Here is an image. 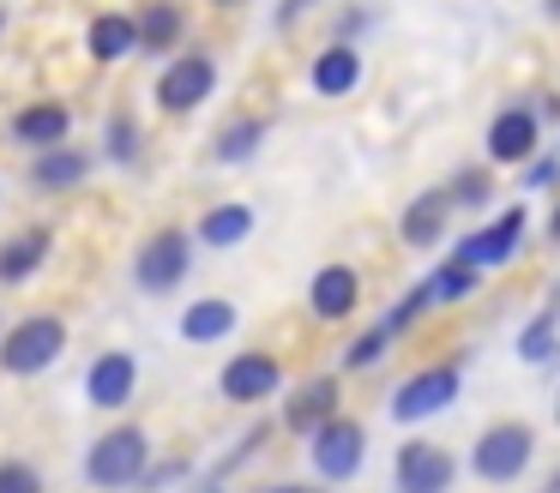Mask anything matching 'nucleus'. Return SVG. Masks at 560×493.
I'll use <instances>...</instances> for the list:
<instances>
[{
  "label": "nucleus",
  "mask_w": 560,
  "mask_h": 493,
  "mask_svg": "<svg viewBox=\"0 0 560 493\" xmlns=\"http://www.w3.org/2000/svg\"><path fill=\"white\" fill-rule=\"evenodd\" d=\"M145 469H151V439L139 427H109L85 451V476H91V488H103V493L139 488V481H145Z\"/></svg>",
  "instance_id": "f257e3e1"
},
{
  "label": "nucleus",
  "mask_w": 560,
  "mask_h": 493,
  "mask_svg": "<svg viewBox=\"0 0 560 493\" xmlns=\"http://www.w3.org/2000/svg\"><path fill=\"white\" fill-rule=\"evenodd\" d=\"M61 355H67V325L49 319V313H37V319H19L13 331L0 337V367L19 373V379H31V373H49Z\"/></svg>",
  "instance_id": "f03ea898"
},
{
  "label": "nucleus",
  "mask_w": 560,
  "mask_h": 493,
  "mask_svg": "<svg viewBox=\"0 0 560 493\" xmlns=\"http://www.w3.org/2000/svg\"><path fill=\"white\" fill-rule=\"evenodd\" d=\"M530 451H536V433L524 421H494V427L476 439V476L482 481H518L530 469Z\"/></svg>",
  "instance_id": "7ed1b4c3"
},
{
  "label": "nucleus",
  "mask_w": 560,
  "mask_h": 493,
  "mask_svg": "<svg viewBox=\"0 0 560 493\" xmlns=\"http://www.w3.org/2000/svg\"><path fill=\"white\" fill-rule=\"evenodd\" d=\"M524 223H530V216H524L518 204H506V211H500L494 223H482L476 235H464L458 247H452V259H458V265H470V271H494V265L518 259Z\"/></svg>",
  "instance_id": "20e7f679"
},
{
  "label": "nucleus",
  "mask_w": 560,
  "mask_h": 493,
  "mask_svg": "<svg viewBox=\"0 0 560 493\" xmlns=\"http://www.w3.org/2000/svg\"><path fill=\"white\" fill-rule=\"evenodd\" d=\"M458 391H464L458 367H422V373H410V379L392 391V415L398 421H428V415H440L446 403H458Z\"/></svg>",
  "instance_id": "39448f33"
},
{
  "label": "nucleus",
  "mask_w": 560,
  "mask_h": 493,
  "mask_svg": "<svg viewBox=\"0 0 560 493\" xmlns=\"http://www.w3.org/2000/svg\"><path fill=\"white\" fill-rule=\"evenodd\" d=\"M452 476H458V463H452L446 445H434V439H404L398 445V463H392L398 493H446Z\"/></svg>",
  "instance_id": "423d86ee"
},
{
  "label": "nucleus",
  "mask_w": 560,
  "mask_h": 493,
  "mask_svg": "<svg viewBox=\"0 0 560 493\" xmlns=\"http://www.w3.org/2000/svg\"><path fill=\"white\" fill-rule=\"evenodd\" d=\"M314 469L326 481H350L355 469H362V457H368V433H362V421H350V415H338V421H326V427L314 433Z\"/></svg>",
  "instance_id": "0eeeda50"
},
{
  "label": "nucleus",
  "mask_w": 560,
  "mask_h": 493,
  "mask_svg": "<svg viewBox=\"0 0 560 493\" xmlns=\"http://www.w3.org/2000/svg\"><path fill=\"white\" fill-rule=\"evenodd\" d=\"M187 253H194V247H187L182 228H158V235L139 247V265H133L139 289H151V295H170V289L187 277V265H194Z\"/></svg>",
  "instance_id": "6e6552de"
},
{
  "label": "nucleus",
  "mask_w": 560,
  "mask_h": 493,
  "mask_svg": "<svg viewBox=\"0 0 560 493\" xmlns=\"http://www.w3.org/2000/svg\"><path fill=\"white\" fill-rule=\"evenodd\" d=\"M211 84H218L211 55H182L175 67H163V79H158V108L163 115H187V108H199L211 96Z\"/></svg>",
  "instance_id": "1a4fd4ad"
},
{
  "label": "nucleus",
  "mask_w": 560,
  "mask_h": 493,
  "mask_svg": "<svg viewBox=\"0 0 560 493\" xmlns=\"http://www.w3.org/2000/svg\"><path fill=\"white\" fill-rule=\"evenodd\" d=\"M278 385H283L278 355H259V349L230 355V367H223V397H230V403H266Z\"/></svg>",
  "instance_id": "9d476101"
},
{
  "label": "nucleus",
  "mask_w": 560,
  "mask_h": 493,
  "mask_svg": "<svg viewBox=\"0 0 560 493\" xmlns=\"http://www.w3.org/2000/svg\"><path fill=\"white\" fill-rule=\"evenodd\" d=\"M139 385V367L127 349H109V355H97V367L85 373V403L91 409H121L127 397H133Z\"/></svg>",
  "instance_id": "9b49d317"
},
{
  "label": "nucleus",
  "mask_w": 560,
  "mask_h": 493,
  "mask_svg": "<svg viewBox=\"0 0 560 493\" xmlns=\"http://www.w3.org/2000/svg\"><path fill=\"white\" fill-rule=\"evenodd\" d=\"M355 301H362V277H355L350 265H326V271L314 277V289H307V307H314L319 319H350Z\"/></svg>",
  "instance_id": "f8f14e48"
},
{
  "label": "nucleus",
  "mask_w": 560,
  "mask_h": 493,
  "mask_svg": "<svg viewBox=\"0 0 560 493\" xmlns=\"http://www.w3.org/2000/svg\"><path fill=\"white\" fill-rule=\"evenodd\" d=\"M283 421H290L295 433H319L326 421H338V379H331V373H319V379H307L302 391L290 397V409H283Z\"/></svg>",
  "instance_id": "ddd939ff"
},
{
  "label": "nucleus",
  "mask_w": 560,
  "mask_h": 493,
  "mask_svg": "<svg viewBox=\"0 0 560 493\" xmlns=\"http://www.w3.org/2000/svg\"><path fill=\"white\" fill-rule=\"evenodd\" d=\"M530 151H536V115L530 108L494 115V127H488V156H494V163H524Z\"/></svg>",
  "instance_id": "4468645a"
},
{
  "label": "nucleus",
  "mask_w": 560,
  "mask_h": 493,
  "mask_svg": "<svg viewBox=\"0 0 560 493\" xmlns=\"http://www.w3.org/2000/svg\"><path fill=\"white\" fill-rule=\"evenodd\" d=\"M307 79H314L319 96H350L355 84H362V55H355L350 43H331L326 55L307 67Z\"/></svg>",
  "instance_id": "2eb2a0df"
},
{
  "label": "nucleus",
  "mask_w": 560,
  "mask_h": 493,
  "mask_svg": "<svg viewBox=\"0 0 560 493\" xmlns=\"http://www.w3.org/2000/svg\"><path fill=\"white\" fill-rule=\"evenodd\" d=\"M13 132H19V144L55 151V144H61L67 132H73V115H67V103H31V108H19Z\"/></svg>",
  "instance_id": "dca6fc26"
},
{
  "label": "nucleus",
  "mask_w": 560,
  "mask_h": 493,
  "mask_svg": "<svg viewBox=\"0 0 560 493\" xmlns=\"http://www.w3.org/2000/svg\"><path fill=\"white\" fill-rule=\"evenodd\" d=\"M43 259H49V228H19L13 240H0V283H25Z\"/></svg>",
  "instance_id": "f3484780"
},
{
  "label": "nucleus",
  "mask_w": 560,
  "mask_h": 493,
  "mask_svg": "<svg viewBox=\"0 0 560 493\" xmlns=\"http://www.w3.org/2000/svg\"><path fill=\"white\" fill-rule=\"evenodd\" d=\"M555 355H560V295H548V307L518 331V361L524 367H542V361H555Z\"/></svg>",
  "instance_id": "a211bd4d"
},
{
  "label": "nucleus",
  "mask_w": 560,
  "mask_h": 493,
  "mask_svg": "<svg viewBox=\"0 0 560 493\" xmlns=\"http://www.w3.org/2000/svg\"><path fill=\"white\" fill-rule=\"evenodd\" d=\"M230 331H235V301H223V295H206L182 313L187 343H218V337H230Z\"/></svg>",
  "instance_id": "6ab92c4d"
},
{
  "label": "nucleus",
  "mask_w": 560,
  "mask_h": 493,
  "mask_svg": "<svg viewBox=\"0 0 560 493\" xmlns=\"http://www.w3.org/2000/svg\"><path fill=\"white\" fill-rule=\"evenodd\" d=\"M446 204H452V192H422V199L404 211V223H398L404 247H434L440 228H446Z\"/></svg>",
  "instance_id": "aec40b11"
},
{
  "label": "nucleus",
  "mask_w": 560,
  "mask_h": 493,
  "mask_svg": "<svg viewBox=\"0 0 560 493\" xmlns=\"http://www.w3.org/2000/svg\"><path fill=\"white\" fill-rule=\"evenodd\" d=\"M139 48V19H127V12H103V19H91V55L103 60V67H115L121 55H133Z\"/></svg>",
  "instance_id": "412c9836"
},
{
  "label": "nucleus",
  "mask_w": 560,
  "mask_h": 493,
  "mask_svg": "<svg viewBox=\"0 0 560 493\" xmlns=\"http://www.w3.org/2000/svg\"><path fill=\"white\" fill-rule=\"evenodd\" d=\"M31 175H37L43 192H67V187H79V180L91 175V156L85 151H43Z\"/></svg>",
  "instance_id": "4be33fe9"
},
{
  "label": "nucleus",
  "mask_w": 560,
  "mask_h": 493,
  "mask_svg": "<svg viewBox=\"0 0 560 493\" xmlns=\"http://www.w3.org/2000/svg\"><path fill=\"white\" fill-rule=\"evenodd\" d=\"M247 235H254V211H247V204H218V211H206V223H199V240H206V247H242Z\"/></svg>",
  "instance_id": "5701e85b"
},
{
  "label": "nucleus",
  "mask_w": 560,
  "mask_h": 493,
  "mask_svg": "<svg viewBox=\"0 0 560 493\" xmlns=\"http://www.w3.org/2000/svg\"><path fill=\"white\" fill-rule=\"evenodd\" d=\"M266 139V120H235V127L218 132V163H247Z\"/></svg>",
  "instance_id": "b1692460"
},
{
  "label": "nucleus",
  "mask_w": 560,
  "mask_h": 493,
  "mask_svg": "<svg viewBox=\"0 0 560 493\" xmlns=\"http://www.w3.org/2000/svg\"><path fill=\"white\" fill-rule=\"evenodd\" d=\"M175 36H182V7H151L145 19H139V43L158 48V55L175 43Z\"/></svg>",
  "instance_id": "393cba45"
},
{
  "label": "nucleus",
  "mask_w": 560,
  "mask_h": 493,
  "mask_svg": "<svg viewBox=\"0 0 560 493\" xmlns=\"http://www.w3.org/2000/svg\"><path fill=\"white\" fill-rule=\"evenodd\" d=\"M428 289H434V301H464V295L476 289V271H470V265H458V259H452L446 271H434V277H428Z\"/></svg>",
  "instance_id": "a878e982"
},
{
  "label": "nucleus",
  "mask_w": 560,
  "mask_h": 493,
  "mask_svg": "<svg viewBox=\"0 0 560 493\" xmlns=\"http://www.w3.org/2000/svg\"><path fill=\"white\" fill-rule=\"evenodd\" d=\"M386 343H392V331H386V325H374V331H362L350 349H343V367H374V361L386 355Z\"/></svg>",
  "instance_id": "bb28decb"
},
{
  "label": "nucleus",
  "mask_w": 560,
  "mask_h": 493,
  "mask_svg": "<svg viewBox=\"0 0 560 493\" xmlns=\"http://www.w3.org/2000/svg\"><path fill=\"white\" fill-rule=\"evenodd\" d=\"M103 144H109L115 163H133V156H139V127L115 115V120H109V132H103Z\"/></svg>",
  "instance_id": "cd10ccee"
},
{
  "label": "nucleus",
  "mask_w": 560,
  "mask_h": 493,
  "mask_svg": "<svg viewBox=\"0 0 560 493\" xmlns=\"http://www.w3.org/2000/svg\"><path fill=\"white\" fill-rule=\"evenodd\" d=\"M0 493H43V476L31 463H0Z\"/></svg>",
  "instance_id": "c85d7f7f"
},
{
  "label": "nucleus",
  "mask_w": 560,
  "mask_h": 493,
  "mask_svg": "<svg viewBox=\"0 0 560 493\" xmlns=\"http://www.w3.org/2000/svg\"><path fill=\"white\" fill-rule=\"evenodd\" d=\"M488 199V180L482 175H458L452 180V211H458V204H482Z\"/></svg>",
  "instance_id": "c756f323"
},
{
  "label": "nucleus",
  "mask_w": 560,
  "mask_h": 493,
  "mask_svg": "<svg viewBox=\"0 0 560 493\" xmlns=\"http://www.w3.org/2000/svg\"><path fill=\"white\" fill-rule=\"evenodd\" d=\"M302 7H307V0H283V7H278V24H290L295 12H302Z\"/></svg>",
  "instance_id": "7c9ffc66"
},
{
  "label": "nucleus",
  "mask_w": 560,
  "mask_h": 493,
  "mask_svg": "<svg viewBox=\"0 0 560 493\" xmlns=\"http://www.w3.org/2000/svg\"><path fill=\"white\" fill-rule=\"evenodd\" d=\"M548 235H560V216H555V223H548Z\"/></svg>",
  "instance_id": "2f4dec72"
},
{
  "label": "nucleus",
  "mask_w": 560,
  "mask_h": 493,
  "mask_svg": "<svg viewBox=\"0 0 560 493\" xmlns=\"http://www.w3.org/2000/svg\"><path fill=\"white\" fill-rule=\"evenodd\" d=\"M555 421H560V391H555Z\"/></svg>",
  "instance_id": "473e14b6"
},
{
  "label": "nucleus",
  "mask_w": 560,
  "mask_h": 493,
  "mask_svg": "<svg viewBox=\"0 0 560 493\" xmlns=\"http://www.w3.org/2000/svg\"><path fill=\"white\" fill-rule=\"evenodd\" d=\"M271 493H295V488H271Z\"/></svg>",
  "instance_id": "72a5a7b5"
},
{
  "label": "nucleus",
  "mask_w": 560,
  "mask_h": 493,
  "mask_svg": "<svg viewBox=\"0 0 560 493\" xmlns=\"http://www.w3.org/2000/svg\"><path fill=\"white\" fill-rule=\"evenodd\" d=\"M0 31H7V12H0Z\"/></svg>",
  "instance_id": "f704fd0d"
},
{
  "label": "nucleus",
  "mask_w": 560,
  "mask_h": 493,
  "mask_svg": "<svg viewBox=\"0 0 560 493\" xmlns=\"http://www.w3.org/2000/svg\"><path fill=\"white\" fill-rule=\"evenodd\" d=\"M218 7H235V0H218Z\"/></svg>",
  "instance_id": "c9c22d12"
},
{
  "label": "nucleus",
  "mask_w": 560,
  "mask_h": 493,
  "mask_svg": "<svg viewBox=\"0 0 560 493\" xmlns=\"http://www.w3.org/2000/svg\"><path fill=\"white\" fill-rule=\"evenodd\" d=\"M295 493H302V488H295Z\"/></svg>",
  "instance_id": "e433bc0d"
}]
</instances>
